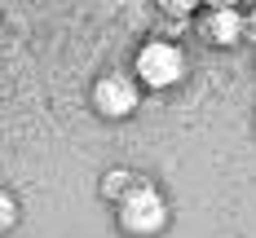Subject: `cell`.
Instances as JSON below:
<instances>
[{"instance_id": "obj_3", "label": "cell", "mask_w": 256, "mask_h": 238, "mask_svg": "<svg viewBox=\"0 0 256 238\" xmlns=\"http://www.w3.org/2000/svg\"><path fill=\"white\" fill-rule=\"evenodd\" d=\"M142 84L132 71H102V75L93 79V88H88V106L98 110V119H110V124H124L132 119L137 110H142Z\"/></svg>"}, {"instance_id": "obj_1", "label": "cell", "mask_w": 256, "mask_h": 238, "mask_svg": "<svg viewBox=\"0 0 256 238\" xmlns=\"http://www.w3.org/2000/svg\"><path fill=\"white\" fill-rule=\"evenodd\" d=\"M137 84L146 88V93H172L186 71H190V57L181 49L172 35H146L137 49H132V66H128Z\"/></svg>"}, {"instance_id": "obj_6", "label": "cell", "mask_w": 256, "mask_h": 238, "mask_svg": "<svg viewBox=\"0 0 256 238\" xmlns=\"http://www.w3.org/2000/svg\"><path fill=\"white\" fill-rule=\"evenodd\" d=\"M18 221H22V203H18V194L4 185V190H0V230L9 234V230H18Z\"/></svg>"}, {"instance_id": "obj_5", "label": "cell", "mask_w": 256, "mask_h": 238, "mask_svg": "<svg viewBox=\"0 0 256 238\" xmlns=\"http://www.w3.org/2000/svg\"><path fill=\"white\" fill-rule=\"evenodd\" d=\"M137 181H142V172H137V168H124V163H115V168H106V172H102V181H98V194H102L106 203L115 208V203H124V199H128V190H132Z\"/></svg>"}, {"instance_id": "obj_7", "label": "cell", "mask_w": 256, "mask_h": 238, "mask_svg": "<svg viewBox=\"0 0 256 238\" xmlns=\"http://www.w3.org/2000/svg\"><path fill=\"white\" fill-rule=\"evenodd\" d=\"M159 13H164V18H181V22H186V18H199V13H204V4H194V0H164V4H159Z\"/></svg>"}, {"instance_id": "obj_8", "label": "cell", "mask_w": 256, "mask_h": 238, "mask_svg": "<svg viewBox=\"0 0 256 238\" xmlns=\"http://www.w3.org/2000/svg\"><path fill=\"white\" fill-rule=\"evenodd\" d=\"M248 44L256 49V9H248Z\"/></svg>"}, {"instance_id": "obj_2", "label": "cell", "mask_w": 256, "mask_h": 238, "mask_svg": "<svg viewBox=\"0 0 256 238\" xmlns=\"http://www.w3.org/2000/svg\"><path fill=\"white\" fill-rule=\"evenodd\" d=\"M115 225L128 238H159L172 225V203L164 194V185L142 177V181L128 190L124 203H115Z\"/></svg>"}, {"instance_id": "obj_4", "label": "cell", "mask_w": 256, "mask_h": 238, "mask_svg": "<svg viewBox=\"0 0 256 238\" xmlns=\"http://www.w3.org/2000/svg\"><path fill=\"white\" fill-rule=\"evenodd\" d=\"M194 22H199V35H204L208 49L248 44V9H238V4H204V13Z\"/></svg>"}]
</instances>
